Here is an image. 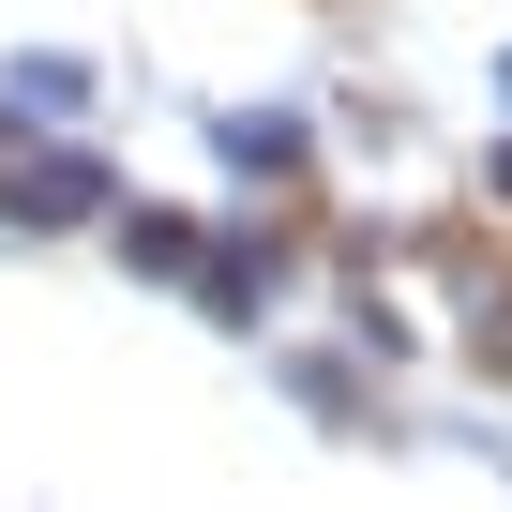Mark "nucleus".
I'll return each mask as SVG.
<instances>
[{
  "label": "nucleus",
  "instance_id": "1",
  "mask_svg": "<svg viewBox=\"0 0 512 512\" xmlns=\"http://www.w3.org/2000/svg\"><path fill=\"white\" fill-rule=\"evenodd\" d=\"M91 196H106L91 166H46V181H16V211H46V226H61V211H91Z\"/></svg>",
  "mask_w": 512,
  "mask_h": 512
}]
</instances>
